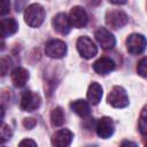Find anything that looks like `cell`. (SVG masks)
Returning <instances> with one entry per match:
<instances>
[{"instance_id": "1", "label": "cell", "mask_w": 147, "mask_h": 147, "mask_svg": "<svg viewBox=\"0 0 147 147\" xmlns=\"http://www.w3.org/2000/svg\"><path fill=\"white\" fill-rule=\"evenodd\" d=\"M45 20V9L40 3H31L25 8L24 21L31 28H39Z\"/></svg>"}, {"instance_id": "2", "label": "cell", "mask_w": 147, "mask_h": 147, "mask_svg": "<svg viewBox=\"0 0 147 147\" xmlns=\"http://www.w3.org/2000/svg\"><path fill=\"white\" fill-rule=\"evenodd\" d=\"M108 103L114 108H124L129 106V96L124 87L115 85L108 94Z\"/></svg>"}, {"instance_id": "3", "label": "cell", "mask_w": 147, "mask_h": 147, "mask_svg": "<svg viewBox=\"0 0 147 147\" xmlns=\"http://www.w3.org/2000/svg\"><path fill=\"white\" fill-rule=\"evenodd\" d=\"M127 22H129L127 15L121 9H111L106 13V24L114 30L123 28L124 25L127 24Z\"/></svg>"}, {"instance_id": "4", "label": "cell", "mask_w": 147, "mask_h": 147, "mask_svg": "<svg viewBox=\"0 0 147 147\" xmlns=\"http://www.w3.org/2000/svg\"><path fill=\"white\" fill-rule=\"evenodd\" d=\"M76 46H77V51L80 54V56L86 60L92 59L98 54V47L95 46L93 40L91 38H88L87 36L79 37Z\"/></svg>"}, {"instance_id": "5", "label": "cell", "mask_w": 147, "mask_h": 147, "mask_svg": "<svg viewBox=\"0 0 147 147\" xmlns=\"http://www.w3.org/2000/svg\"><path fill=\"white\" fill-rule=\"evenodd\" d=\"M41 98L38 93L32 91H24L21 96L20 107L24 111H33L40 107Z\"/></svg>"}, {"instance_id": "6", "label": "cell", "mask_w": 147, "mask_h": 147, "mask_svg": "<svg viewBox=\"0 0 147 147\" xmlns=\"http://www.w3.org/2000/svg\"><path fill=\"white\" fill-rule=\"evenodd\" d=\"M67 44L60 39H52L45 46V54L52 59H61L67 54Z\"/></svg>"}, {"instance_id": "7", "label": "cell", "mask_w": 147, "mask_h": 147, "mask_svg": "<svg viewBox=\"0 0 147 147\" xmlns=\"http://www.w3.org/2000/svg\"><path fill=\"white\" fill-rule=\"evenodd\" d=\"M126 48L130 54H141L146 48V38L140 33H132L126 38Z\"/></svg>"}, {"instance_id": "8", "label": "cell", "mask_w": 147, "mask_h": 147, "mask_svg": "<svg viewBox=\"0 0 147 147\" xmlns=\"http://www.w3.org/2000/svg\"><path fill=\"white\" fill-rule=\"evenodd\" d=\"M68 18H69L70 25L74 26V28H77V29H80V28L86 26V24L88 22L87 13L80 6L72 7L71 10H70V14H69V17Z\"/></svg>"}, {"instance_id": "9", "label": "cell", "mask_w": 147, "mask_h": 147, "mask_svg": "<svg viewBox=\"0 0 147 147\" xmlns=\"http://www.w3.org/2000/svg\"><path fill=\"white\" fill-rule=\"evenodd\" d=\"M94 37H95L96 41L99 42V45L106 51L113 49L116 45V39H115L114 34L106 28H99L95 31Z\"/></svg>"}, {"instance_id": "10", "label": "cell", "mask_w": 147, "mask_h": 147, "mask_svg": "<svg viewBox=\"0 0 147 147\" xmlns=\"http://www.w3.org/2000/svg\"><path fill=\"white\" fill-rule=\"evenodd\" d=\"M74 139V133L68 129L57 130L51 139L53 147H70Z\"/></svg>"}, {"instance_id": "11", "label": "cell", "mask_w": 147, "mask_h": 147, "mask_svg": "<svg viewBox=\"0 0 147 147\" xmlns=\"http://www.w3.org/2000/svg\"><path fill=\"white\" fill-rule=\"evenodd\" d=\"M96 133L102 139H108L114 134L115 131V124L114 121L110 117H101L96 123Z\"/></svg>"}, {"instance_id": "12", "label": "cell", "mask_w": 147, "mask_h": 147, "mask_svg": "<svg viewBox=\"0 0 147 147\" xmlns=\"http://www.w3.org/2000/svg\"><path fill=\"white\" fill-rule=\"evenodd\" d=\"M18 30V23L13 17H6L0 20V38L5 39L9 36H13Z\"/></svg>"}, {"instance_id": "13", "label": "cell", "mask_w": 147, "mask_h": 147, "mask_svg": "<svg viewBox=\"0 0 147 147\" xmlns=\"http://www.w3.org/2000/svg\"><path fill=\"white\" fill-rule=\"evenodd\" d=\"M52 24H53V28L61 34H68L71 30L69 18L64 13L56 14L52 20Z\"/></svg>"}, {"instance_id": "14", "label": "cell", "mask_w": 147, "mask_h": 147, "mask_svg": "<svg viewBox=\"0 0 147 147\" xmlns=\"http://www.w3.org/2000/svg\"><path fill=\"white\" fill-rule=\"evenodd\" d=\"M114 69H115V62L110 57H107V56H102L93 63V70L96 74L102 75V76L110 74Z\"/></svg>"}, {"instance_id": "15", "label": "cell", "mask_w": 147, "mask_h": 147, "mask_svg": "<svg viewBox=\"0 0 147 147\" xmlns=\"http://www.w3.org/2000/svg\"><path fill=\"white\" fill-rule=\"evenodd\" d=\"M29 71L22 67H16L11 72H10V78L11 82L14 84V86L16 87H22L26 84V82L29 80Z\"/></svg>"}, {"instance_id": "16", "label": "cell", "mask_w": 147, "mask_h": 147, "mask_svg": "<svg viewBox=\"0 0 147 147\" xmlns=\"http://www.w3.org/2000/svg\"><path fill=\"white\" fill-rule=\"evenodd\" d=\"M86 96H87V100H88L90 103L98 105L101 101V98H102V87H101V85L95 83V82L92 83L88 86Z\"/></svg>"}, {"instance_id": "17", "label": "cell", "mask_w": 147, "mask_h": 147, "mask_svg": "<svg viewBox=\"0 0 147 147\" xmlns=\"http://www.w3.org/2000/svg\"><path fill=\"white\" fill-rule=\"evenodd\" d=\"M70 108L74 113H76L77 115H79L80 117H85L90 114V105L88 102H86L85 100L78 99L75 100L70 103Z\"/></svg>"}, {"instance_id": "18", "label": "cell", "mask_w": 147, "mask_h": 147, "mask_svg": "<svg viewBox=\"0 0 147 147\" xmlns=\"http://www.w3.org/2000/svg\"><path fill=\"white\" fill-rule=\"evenodd\" d=\"M64 110L61 107H56L51 113V123L53 126H61L64 123Z\"/></svg>"}, {"instance_id": "19", "label": "cell", "mask_w": 147, "mask_h": 147, "mask_svg": "<svg viewBox=\"0 0 147 147\" xmlns=\"http://www.w3.org/2000/svg\"><path fill=\"white\" fill-rule=\"evenodd\" d=\"M13 137V131L9 125L7 124H0V145L7 142Z\"/></svg>"}, {"instance_id": "20", "label": "cell", "mask_w": 147, "mask_h": 147, "mask_svg": "<svg viewBox=\"0 0 147 147\" xmlns=\"http://www.w3.org/2000/svg\"><path fill=\"white\" fill-rule=\"evenodd\" d=\"M146 119H147V115H146V107L142 108V111L140 114V118H139V130L141 132V134L145 137L146 136V130H147V123H146Z\"/></svg>"}, {"instance_id": "21", "label": "cell", "mask_w": 147, "mask_h": 147, "mask_svg": "<svg viewBox=\"0 0 147 147\" xmlns=\"http://www.w3.org/2000/svg\"><path fill=\"white\" fill-rule=\"evenodd\" d=\"M10 65H11L10 64V60L8 57H1L0 59V76L7 75Z\"/></svg>"}, {"instance_id": "22", "label": "cell", "mask_w": 147, "mask_h": 147, "mask_svg": "<svg viewBox=\"0 0 147 147\" xmlns=\"http://www.w3.org/2000/svg\"><path fill=\"white\" fill-rule=\"evenodd\" d=\"M146 62H147L146 57H142V59L139 61L138 65H137V71H138V74H139L141 77H144V78H146V76H147V71H146Z\"/></svg>"}, {"instance_id": "23", "label": "cell", "mask_w": 147, "mask_h": 147, "mask_svg": "<svg viewBox=\"0 0 147 147\" xmlns=\"http://www.w3.org/2000/svg\"><path fill=\"white\" fill-rule=\"evenodd\" d=\"M10 10V1L8 0H0V16L8 14Z\"/></svg>"}, {"instance_id": "24", "label": "cell", "mask_w": 147, "mask_h": 147, "mask_svg": "<svg viewBox=\"0 0 147 147\" xmlns=\"http://www.w3.org/2000/svg\"><path fill=\"white\" fill-rule=\"evenodd\" d=\"M36 124H37V121H36L34 118H32V117H29V118H24V119H23V126H24L25 129L31 130V129L34 127Z\"/></svg>"}, {"instance_id": "25", "label": "cell", "mask_w": 147, "mask_h": 147, "mask_svg": "<svg viewBox=\"0 0 147 147\" xmlns=\"http://www.w3.org/2000/svg\"><path fill=\"white\" fill-rule=\"evenodd\" d=\"M18 147H38L36 141H33L32 139H23L20 144Z\"/></svg>"}, {"instance_id": "26", "label": "cell", "mask_w": 147, "mask_h": 147, "mask_svg": "<svg viewBox=\"0 0 147 147\" xmlns=\"http://www.w3.org/2000/svg\"><path fill=\"white\" fill-rule=\"evenodd\" d=\"M121 147H138V145L133 141H130V140H124L122 144H121Z\"/></svg>"}, {"instance_id": "27", "label": "cell", "mask_w": 147, "mask_h": 147, "mask_svg": "<svg viewBox=\"0 0 147 147\" xmlns=\"http://www.w3.org/2000/svg\"><path fill=\"white\" fill-rule=\"evenodd\" d=\"M3 117H5V109H3V107H2V106H0V124L2 123Z\"/></svg>"}, {"instance_id": "28", "label": "cell", "mask_w": 147, "mask_h": 147, "mask_svg": "<svg viewBox=\"0 0 147 147\" xmlns=\"http://www.w3.org/2000/svg\"><path fill=\"white\" fill-rule=\"evenodd\" d=\"M86 147H96V146H86Z\"/></svg>"}]
</instances>
